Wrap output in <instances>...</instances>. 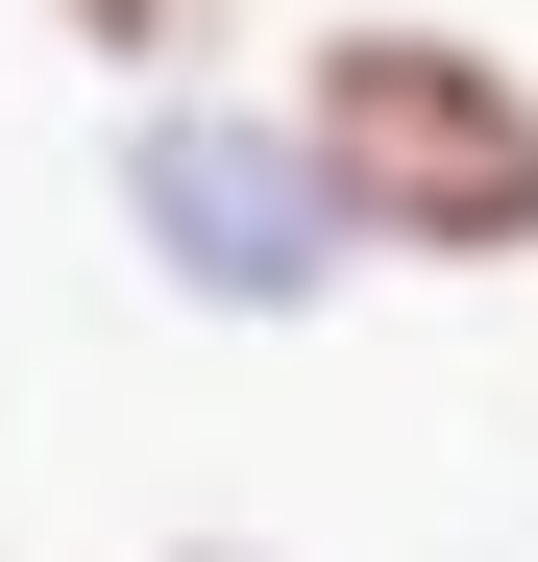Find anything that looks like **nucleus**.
I'll list each match as a JSON object with an SVG mask.
<instances>
[{"mask_svg": "<svg viewBox=\"0 0 538 562\" xmlns=\"http://www.w3.org/2000/svg\"><path fill=\"white\" fill-rule=\"evenodd\" d=\"M294 171L343 196V245L538 269V74L490 25H318L294 49Z\"/></svg>", "mask_w": 538, "mask_h": 562, "instance_id": "f257e3e1", "label": "nucleus"}, {"mask_svg": "<svg viewBox=\"0 0 538 562\" xmlns=\"http://www.w3.org/2000/svg\"><path fill=\"white\" fill-rule=\"evenodd\" d=\"M49 25H74V49H99V74H197V49L245 25V0H49Z\"/></svg>", "mask_w": 538, "mask_h": 562, "instance_id": "f03ea898", "label": "nucleus"}, {"mask_svg": "<svg viewBox=\"0 0 538 562\" xmlns=\"http://www.w3.org/2000/svg\"><path fill=\"white\" fill-rule=\"evenodd\" d=\"M197 562H221V538H197Z\"/></svg>", "mask_w": 538, "mask_h": 562, "instance_id": "7ed1b4c3", "label": "nucleus"}]
</instances>
